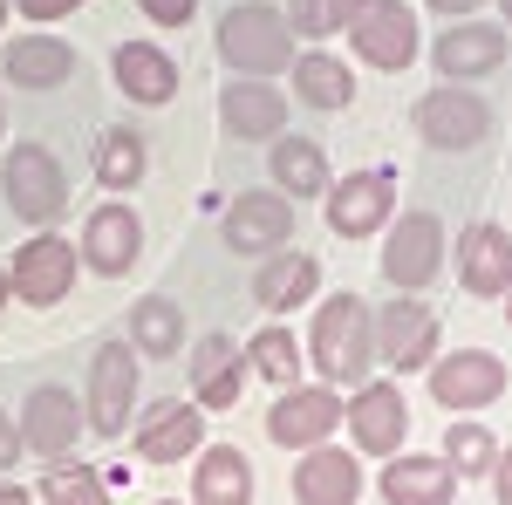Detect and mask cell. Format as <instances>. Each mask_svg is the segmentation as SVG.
<instances>
[{
	"mask_svg": "<svg viewBox=\"0 0 512 505\" xmlns=\"http://www.w3.org/2000/svg\"><path fill=\"white\" fill-rule=\"evenodd\" d=\"M185 383H192V403L205 417H226L246 383H253V369H246V349H239L226 328H212V335H198L192 355H185Z\"/></svg>",
	"mask_w": 512,
	"mask_h": 505,
	"instance_id": "obj_19",
	"label": "cell"
},
{
	"mask_svg": "<svg viewBox=\"0 0 512 505\" xmlns=\"http://www.w3.org/2000/svg\"><path fill=\"white\" fill-rule=\"evenodd\" d=\"M451 267V233L437 212H396L383 226V280L396 294H424L437 287V273Z\"/></svg>",
	"mask_w": 512,
	"mask_h": 505,
	"instance_id": "obj_5",
	"label": "cell"
},
{
	"mask_svg": "<svg viewBox=\"0 0 512 505\" xmlns=\"http://www.w3.org/2000/svg\"><path fill=\"white\" fill-rule=\"evenodd\" d=\"M151 28H192L198 21V0H137Z\"/></svg>",
	"mask_w": 512,
	"mask_h": 505,
	"instance_id": "obj_36",
	"label": "cell"
},
{
	"mask_svg": "<svg viewBox=\"0 0 512 505\" xmlns=\"http://www.w3.org/2000/svg\"><path fill=\"white\" fill-rule=\"evenodd\" d=\"M294 499L301 505H355L362 499V451L342 444H315V451H294Z\"/></svg>",
	"mask_w": 512,
	"mask_h": 505,
	"instance_id": "obj_23",
	"label": "cell"
},
{
	"mask_svg": "<svg viewBox=\"0 0 512 505\" xmlns=\"http://www.w3.org/2000/svg\"><path fill=\"white\" fill-rule=\"evenodd\" d=\"M0 76H7V89H62V82L76 76V48L62 35H48V28H35V35H14L7 48H0Z\"/></svg>",
	"mask_w": 512,
	"mask_h": 505,
	"instance_id": "obj_24",
	"label": "cell"
},
{
	"mask_svg": "<svg viewBox=\"0 0 512 505\" xmlns=\"http://www.w3.org/2000/svg\"><path fill=\"white\" fill-rule=\"evenodd\" d=\"M506 328H512V294H506Z\"/></svg>",
	"mask_w": 512,
	"mask_h": 505,
	"instance_id": "obj_45",
	"label": "cell"
},
{
	"mask_svg": "<svg viewBox=\"0 0 512 505\" xmlns=\"http://www.w3.org/2000/svg\"><path fill=\"white\" fill-rule=\"evenodd\" d=\"M205 444V410L192 396H158V403H137V424H130V451L137 465H185Z\"/></svg>",
	"mask_w": 512,
	"mask_h": 505,
	"instance_id": "obj_12",
	"label": "cell"
},
{
	"mask_svg": "<svg viewBox=\"0 0 512 505\" xmlns=\"http://www.w3.org/2000/svg\"><path fill=\"white\" fill-rule=\"evenodd\" d=\"M362 7H369V0H287L280 14H287V28L301 41H335Z\"/></svg>",
	"mask_w": 512,
	"mask_h": 505,
	"instance_id": "obj_35",
	"label": "cell"
},
{
	"mask_svg": "<svg viewBox=\"0 0 512 505\" xmlns=\"http://www.w3.org/2000/svg\"><path fill=\"white\" fill-rule=\"evenodd\" d=\"M308 369L321 383H369L376 376V308L362 294H328L308 321Z\"/></svg>",
	"mask_w": 512,
	"mask_h": 505,
	"instance_id": "obj_1",
	"label": "cell"
},
{
	"mask_svg": "<svg viewBox=\"0 0 512 505\" xmlns=\"http://www.w3.org/2000/svg\"><path fill=\"white\" fill-rule=\"evenodd\" d=\"M451 273L472 301H506L512 294V233L499 219H472L451 239Z\"/></svg>",
	"mask_w": 512,
	"mask_h": 505,
	"instance_id": "obj_20",
	"label": "cell"
},
{
	"mask_svg": "<svg viewBox=\"0 0 512 505\" xmlns=\"http://www.w3.org/2000/svg\"><path fill=\"white\" fill-rule=\"evenodd\" d=\"M14 7H21L35 28H55V21H69V14H76V7H89V0H14Z\"/></svg>",
	"mask_w": 512,
	"mask_h": 505,
	"instance_id": "obj_37",
	"label": "cell"
},
{
	"mask_svg": "<svg viewBox=\"0 0 512 505\" xmlns=\"http://www.w3.org/2000/svg\"><path fill=\"white\" fill-rule=\"evenodd\" d=\"M410 123L431 151H478L492 137V103L478 96L472 82H437L410 103Z\"/></svg>",
	"mask_w": 512,
	"mask_h": 505,
	"instance_id": "obj_7",
	"label": "cell"
},
{
	"mask_svg": "<svg viewBox=\"0 0 512 505\" xmlns=\"http://www.w3.org/2000/svg\"><path fill=\"white\" fill-rule=\"evenodd\" d=\"M376 492H383V505H451L458 499V471L437 451H396V458H383Z\"/></svg>",
	"mask_w": 512,
	"mask_h": 505,
	"instance_id": "obj_26",
	"label": "cell"
},
{
	"mask_svg": "<svg viewBox=\"0 0 512 505\" xmlns=\"http://www.w3.org/2000/svg\"><path fill=\"white\" fill-rule=\"evenodd\" d=\"M7 301H14V280H7V267H0V308H7Z\"/></svg>",
	"mask_w": 512,
	"mask_h": 505,
	"instance_id": "obj_42",
	"label": "cell"
},
{
	"mask_svg": "<svg viewBox=\"0 0 512 505\" xmlns=\"http://www.w3.org/2000/svg\"><path fill=\"white\" fill-rule=\"evenodd\" d=\"M287 96H294V110H321V117H335V110H349V103H355V62H349V55H328V41H315V48L294 55V69H287Z\"/></svg>",
	"mask_w": 512,
	"mask_h": 505,
	"instance_id": "obj_22",
	"label": "cell"
},
{
	"mask_svg": "<svg viewBox=\"0 0 512 505\" xmlns=\"http://www.w3.org/2000/svg\"><path fill=\"white\" fill-rule=\"evenodd\" d=\"M437 458L458 471V485L465 478H492V458H499V437L478 424V417H458V424L437 437Z\"/></svg>",
	"mask_w": 512,
	"mask_h": 505,
	"instance_id": "obj_33",
	"label": "cell"
},
{
	"mask_svg": "<svg viewBox=\"0 0 512 505\" xmlns=\"http://www.w3.org/2000/svg\"><path fill=\"white\" fill-rule=\"evenodd\" d=\"M321 198H328V233H335V239H376L396 219V171H390V164L342 171Z\"/></svg>",
	"mask_w": 512,
	"mask_h": 505,
	"instance_id": "obj_10",
	"label": "cell"
},
{
	"mask_svg": "<svg viewBox=\"0 0 512 505\" xmlns=\"http://www.w3.org/2000/svg\"><path fill=\"white\" fill-rule=\"evenodd\" d=\"M0 137H7V110H0Z\"/></svg>",
	"mask_w": 512,
	"mask_h": 505,
	"instance_id": "obj_47",
	"label": "cell"
},
{
	"mask_svg": "<svg viewBox=\"0 0 512 505\" xmlns=\"http://www.w3.org/2000/svg\"><path fill=\"white\" fill-rule=\"evenodd\" d=\"M424 376H431V403L458 410V417H478V410H492L506 396V362L492 349H451V355H437Z\"/></svg>",
	"mask_w": 512,
	"mask_h": 505,
	"instance_id": "obj_15",
	"label": "cell"
},
{
	"mask_svg": "<svg viewBox=\"0 0 512 505\" xmlns=\"http://www.w3.org/2000/svg\"><path fill=\"white\" fill-rule=\"evenodd\" d=\"M294 239V198H280L274 185H253V192H239L226 205V219H219V246L239 253V260H267Z\"/></svg>",
	"mask_w": 512,
	"mask_h": 505,
	"instance_id": "obj_13",
	"label": "cell"
},
{
	"mask_svg": "<svg viewBox=\"0 0 512 505\" xmlns=\"http://www.w3.org/2000/svg\"><path fill=\"white\" fill-rule=\"evenodd\" d=\"M342 430L355 437V451L362 458H396L403 451V437H410V403H403V389L396 383H355L342 396Z\"/></svg>",
	"mask_w": 512,
	"mask_h": 505,
	"instance_id": "obj_16",
	"label": "cell"
},
{
	"mask_svg": "<svg viewBox=\"0 0 512 505\" xmlns=\"http://www.w3.org/2000/svg\"><path fill=\"white\" fill-rule=\"evenodd\" d=\"M0 505H35V485H14V478H0Z\"/></svg>",
	"mask_w": 512,
	"mask_h": 505,
	"instance_id": "obj_41",
	"label": "cell"
},
{
	"mask_svg": "<svg viewBox=\"0 0 512 505\" xmlns=\"http://www.w3.org/2000/svg\"><path fill=\"white\" fill-rule=\"evenodd\" d=\"M499 21H506V28H512V0H499Z\"/></svg>",
	"mask_w": 512,
	"mask_h": 505,
	"instance_id": "obj_43",
	"label": "cell"
},
{
	"mask_svg": "<svg viewBox=\"0 0 512 505\" xmlns=\"http://www.w3.org/2000/svg\"><path fill=\"white\" fill-rule=\"evenodd\" d=\"M246 369H253V383H280L294 389L301 376H308V349H301V335L294 328H280V321H267L253 342H246Z\"/></svg>",
	"mask_w": 512,
	"mask_h": 505,
	"instance_id": "obj_32",
	"label": "cell"
},
{
	"mask_svg": "<svg viewBox=\"0 0 512 505\" xmlns=\"http://www.w3.org/2000/svg\"><path fill=\"white\" fill-rule=\"evenodd\" d=\"M492 492H499V505H512V444L492 458Z\"/></svg>",
	"mask_w": 512,
	"mask_h": 505,
	"instance_id": "obj_39",
	"label": "cell"
},
{
	"mask_svg": "<svg viewBox=\"0 0 512 505\" xmlns=\"http://www.w3.org/2000/svg\"><path fill=\"white\" fill-rule=\"evenodd\" d=\"M41 505H110L117 492L103 485V471H89V465H76V458H55V465L41 471Z\"/></svg>",
	"mask_w": 512,
	"mask_h": 505,
	"instance_id": "obj_34",
	"label": "cell"
},
{
	"mask_svg": "<svg viewBox=\"0 0 512 505\" xmlns=\"http://www.w3.org/2000/svg\"><path fill=\"white\" fill-rule=\"evenodd\" d=\"M14 424H21V444H28V458H41V465L69 458V451H76L82 437H89L82 396H76V389H62V383H35Z\"/></svg>",
	"mask_w": 512,
	"mask_h": 505,
	"instance_id": "obj_14",
	"label": "cell"
},
{
	"mask_svg": "<svg viewBox=\"0 0 512 505\" xmlns=\"http://www.w3.org/2000/svg\"><path fill=\"white\" fill-rule=\"evenodd\" d=\"M76 253H82V273L123 280V273H137V260H144V219H137L123 198H103V205L82 219Z\"/></svg>",
	"mask_w": 512,
	"mask_h": 505,
	"instance_id": "obj_17",
	"label": "cell"
},
{
	"mask_svg": "<svg viewBox=\"0 0 512 505\" xmlns=\"http://www.w3.org/2000/svg\"><path fill=\"white\" fill-rule=\"evenodd\" d=\"M287 117H294V96L267 76H233L219 89V123L239 144H274L280 130H287Z\"/></svg>",
	"mask_w": 512,
	"mask_h": 505,
	"instance_id": "obj_21",
	"label": "cell"
},
{
	"mask_svg": "<svg viewBox=\"0 0 512 505\" xmlns=\"http://www.w3.org/2000/svg\"><path fill=\"white\" fill-rule=\"evenodd\" d=\"M512 55V28L506 21H485V14H465V21H444L431 48V69L437 82H478V76H499Z\"/></svg>",
	"mask_w": 512,
	"mask_h": 505,
	"instance_id": "obj_11",
	"label": "cell"
},
{
	"mask_svg": "<svg viewBox=\"0 0 512 505\" xmlns=\"http://www.w3.org/2000/svg\"><path fill=\"white\" fill-rule=\"evenodd\" d=\"M342 35H349L355 62H369V69H383V76L410 69V62H424V21H417L410 0H369Z\"/></svg>",
	"mask_w": 512,
	"mask_h": 505,
	"instance_id": "obj_6",
	"label": "cell"
},
{
	"mask_svg": "<svg viewBox=\"0 0 512 505\" xmlns=\"http://www.w3.org/2000/svg\"><path fill=\"white\" fill-rule=\"evenodd\" d=\"M137 403H144V355L130 349V342H103V349L89 355V383H82L89 437H130Z\"/></svg>",
	"mask_w": 512,
	"mask_h": 505,
	"instance_id": "obj_3",
	"label": "cell"
},
{
	"mask_svg": "<svg viewBox=\"0 0 512 505\" xmlns=\"http://www.w3.org/2000/svg\"><path fill=\"white\" fill-rule=\"evenodd\" d=\"M424 7H431V14H444V21H465V14H478L485 0H424Z\"/></svg>",
	"mask_w": 512,
	"mask_h": 505,
	"instance_id": "obj_40",
	"label": "cell"
},
{
	"mask_svg": "<svg viewBox=\"0 0 512 505\" xmlns=\"http://www.w3.org/2000/svg\"><path fill=\"white\" fill-rule=\"evenodd\" d=\"M7 14H14V0H0V28H7Z\"/></svg>",
	"mask_w": 512,
	"mask_h": 505,
	"instance_id": "obj_44",
	"label": "cell"
},
{
	"mask_svg": "<svg viewBox=\"0 0 512 505\" xmlns=\"http://www.w3.org/2000/svg\"><path fill=\"white\" fill-rule=\"evenodd\" d=\"M342 430V389L335 383H294L274 396V410H267V437H274L280 451H315Z\"/></svg>",
	"mask_w": 512,
	"mask_h": 505,
	"instance_id": "obj_18",
	"label": "cell"
},
{
	"mask_svg": "<svg viewBox=\"0 0 512 505\" xmlns=\"http://www.w3.org/2000/svg\"><path fill=\"white\" fill-rule=\"evenodd\" d=\"M89 171H96L103 198L137 192L144 171H151V144H144V130H137V123H110V130L96 137V151H89Z\"/></svg>",
	"mask_w": 512,
	"mask_h": 505,
	"instance_id": "obj_29",
	"label": "cell"
},
{
	"mask_svg": "<svg viewBox=\"0 0 512 505\" xmlns=\"http://www.w3.org/2000/svg\"><path fill=\"white\" fill-rule=\"evenodd\" d=\"M158 505H192V499H158Z\"/></svg>",
	"mask_w": 512,
	"mask_h": 505,
	"instance_id": "obj_46",
	"label": "cell"
},
{
	"mask_svg": "<svg viewBox=\"0 0 512 505\" xmlns=\"http://www.w3.org/2000/svg\"><path fill=\"white\" fill-rule=\"evenodd\" d=\"M21 458H28V444H21V424H14V417L0 410V478L21 465Z\"/></svg>",
	"mask_w": 512,
	"mask_h": 505,
	"instance_id": "obj_38",
	"label": "cell"
},
{
	"mask_svg": "<svg viewBox=\"0 0 512 505\" xmlns=\"http://www.w3.org/2000/svg\"><path fill=\"white\" fill-rule=\"evenodd\" d=\"M253 301L274 314V321L294 314V308H308V301H321V260L315 253H294V246L267 253L260 273H253Z\"/></svg>",
	"mask_w": 512,
	"mask_h": 505,
	"instance_id": "obj_27",
	"label": "cell"
},
{
	"mask_svg": "<svg viewBox=\"0 0 512 505\" xmlns=\"http://www.w3.org/2000/svg\"><path fill=\"white\" fill-rule=\"evenodd\" d=\"M123 342L144 355V362H171V355L185 349V308L171 301V294H144V301H130V314H123Z\"/></svg>",
	"mask_w": 512,
	"mask_h": 505,
	"instance_id": "obj_31",
	"label": "cell"
},
{
	"mask_svg": "<svg viewBox=\"0 0 512 505\" xmlns=\"http://www.w3.org/2000/svg\"><path fill=\"white\" fill-rule=\"evenodd\" d=\"M212 55H219L233 76H267V82H280L287 69H294V55H301V35L287 28V14H280L274 0H233V7L219 14Z\"/></svg>",
	"mask_w": 512,
	"mask_h": 505,
	"instance_id": "obj_2",
	"label": "cell"
},
{
	"mask_svg": "<svg viewBox=\"0 0 512 505\" xmlns=\"http://www.w3.org/2000/svg\"><path fill=\"white\" fill-rule=\"evenodd\" d=\"M437 308L424 294H396L376 308V362L390 369V376H424L437 362Z\"/></svg>",
	"mask_w": 512,
	"mask_h": 505,
	"instance_id": "obj_9",
	"label": "cell"
},
{
	"mask_svg": "<svg viewBox=\"0 0 512 505\" xmlns=\"http://www.w3.org/2000/svg\"><path fill=\"white\" fill-rule=\"evenodd\" d=\"M192 505H253V458L239 444H198Z\"/></svg>",
	"mask_w": 512,
	"mask_h": 505,
	"instance_id": "obj_28",
	"label": "cell"
},
{
	"mask_svg": "<svg viewBox=\"0 0 512 505\" xmlns=\"http://www.w3.org/2000/svg\"><path fill=\"white\" fill-rule=\"evenodd\" d=\"M110 76H117V96L137 103V110H164V103L178 96V62L164 55L158 41H117Z\"/></svg>",
	"mask_w": 512,
	"mask_h": 505,
	"instance_id": "obj_25",
	"label": "cell"
},
{
	"mask_svg": "<svg viewBox=\"0 0 512 505\" xmlns=\"http://www.w3.org/2000/svg\"><path fill=\"white\" fill-rule=\"evenodd\" d=\"M76 273H82L76 239H62L55 226L48 233H28L21 253L7 260V280H14V301L21 308H62L76 294Z\"/></svg>",
	"mask_w": 512,
	"mask_h": 505,
	"instance_id": "obj_8",
	"label": "cell"
},
{
	"mask_svg": "<svg viewBox=\"0 0 512 505\" xmlns=\"http://www.w3.org/2000/svg\"><path fill=\"white\" fill-rule=\"evenodd\" d=\"M0 205H7L21 226L48 233V226L69 212V171H62V157L48 151V144H14L7 164H0Z\"/></svg>",
	"mask_w": 512,
	"mask_h": 505,
	"instance_id": "obj_4",
	"label": "cell"
},
{
	"mask_svg": "<svg viewBox=\"0 0 512 505\" xmlns=\"http://www.w3.org/2000/svg\"><path fill=\"white\" fill-rule=\"evenodd\" d=\"M267 164H274V192L280 198H321L335 178H328V151H321L315 137H301V130H280L274 144H267Z\"/></svg>",
	"mask_w": 512,
	"mask_h": 505,
	"instance_id": "obj_30",
	"label": "cell"
}]
</instances>
